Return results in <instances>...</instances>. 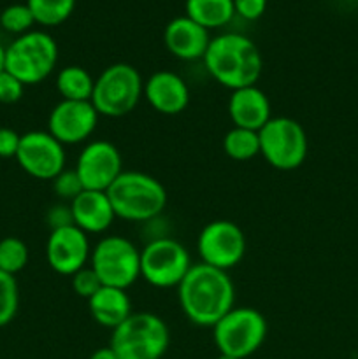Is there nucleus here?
I'll return each mask as SVG.
<instances>
[{"label":"nucleus","instance_id":"obj_1","mask_svg":"<svg viewBox=\"0 0 358 359\" xmlns=\"http://www.w3.org/2000/svg\"><path fill=\"white\" fill-rule=\"evenodd\" d=\"M175 290L185 318L200 328H213L235 307V284L230 273L206 263H195Z\"/></svg>","mask_w":358,"mask_h":359},{"label":"nucleus","instance_id":"obj_2","mask_svg":"<svg viewBox=\"0 0 358 359\" xmlns=\"http://www.w3.org/2000/svg\"><path fill=\"white\" fill-rule=\"evenodd\" d=\"M202 62L209 76L230 91L255 86L263 72L258 46L246 35L234 32L211 39Z\"/></svg>","mask_w":358,"mask_h":359},{"label":"nucleus","instance_id":"obj_3","mask_svg":"<svg viewBox=\"0 0 358 359\" xmlns=\"http://www.w3.org/2000/svg\"><path fill=\"white\" fill-rule=\"evenodd\" d=\"M116 217L130 223H151L167 207V189L146 172L123 170L107 189Z\"/></svg>","mask_w":358,"mask_h":359},{"label":"nucleus","instance_id":"obj_4","mask_svg":"<svg viewBox=\"0 0 358 359\" xmlns=\"http://www.w3.org/2000/svg\"><path fill=\"white\" fill-rule=\"evenodd\" d=\"M171 344L168 326L153 312H132L112 330L109 347L118 359H161Z\"/></svg>","mask_w":358,"mask_h":359},{"label":"nucleus","instance_id":"obj_5","mask_svg":"<svg viewBox=\"0 0 358 359\" xmlns=\"http://www.w3.org/2000/svg\"><path fill=\"white\" fill-rule=\"evenodd\" d=\"M144 98V79L130 63H112L95 77L91 104L98 116L123 118Z\"/></svg>","mask_w":358,"mask_h":359},{"label":"nucleus","instance_id":"obj_6","mask_svg":"<svg viewBox=\"0 0 358 359\" xmlns=\"http://www.w3.org/2000/svg\"><path fill=\"white\" fill-rule=\"evenodd\" d=\"M267 332V319L258 309L235 305L213 326V342L220 354L246 359L265 344Z\"/></svg>","mask_w":358,"mask_h":359},{"label":"nucleus","instance_id":"obj_7","mask_svg":"<svg viewBox=\"0 0 358 359\" xmlns=\"http://www.w3.org/2000/svg\"><path fill=\"white\" fill-rule=\"evenodd\" d=\"M58 44L42 30H30L14 39L6 48V70L25 86L48 79L58 63Z\"/></svg>","mask_w":358,"mask_h":359},{"label":"nucleus","instance_id":"obj_8","mask_svg":"<svg viewBox=\"0 0 358 359\" xmlns=\"http://www.w3.org/2000/svg\"><path fill=\"white\" fill-rule=\"evenodd\" d=\"M90 266L102 286L128 290L140 279V249L121 235H105L91 248Z\"/></svg>","mask_w":358,"mask_h":359},{"label":"nucleus","instance_id":"obj_9","mask_svg":"<svg viewBox=\"0 0 358 359\" xmlns=\"http://www.w3.org/2000/svg\"><path fill=\"white\" fill-rule=\"evenodd\" d=\"M192 266L190 251L172 237H154L140 249V279L157 290L178 287Z\"/></svg>","mask_w":358,"mask_h":359},{"label":"nucleus","instance_id":"obj_10","mask_svg":"<svg viewBox=\"0 0 358 359\" xmlns=\"http://www.w3.org/2000/svg\"><path fill=\"white\" fill-rule=\"evenodd\" d=\"M260 154L276 170L290 172L300 167L309 153V139L304 126L293 118L277 116L258 132Z\"/></svg>","mask_w":358,"mask_h":359},{"label":"nucleus","instance_id":"obj_11","mask_svg":"<svg viewBox=\"0 0 358 359\" xmlns=\"http://www.w3.org/2000/svg\"><path fill=\"white\" fill-rule=\"evenodd\" d=\"M246 242L244 231L230 219H214L200 230L197 237V251L200 263L214 269L230 272L244 259Z\"/></svg>","mask_w":358,"mask_h":359},{"label":"nucleus","instance_id":"obj_12","mask_svg":"<svg viewBox=\"0 0 358 359\" xmlns=\"http://www.w3.org/2000/svg\"><path fill=\"white\" fill-rule=\"evenodd\" d=\"M14 160L25 174L39 181H53L67 168L65 146L58 142L48 130H32L23 133Z\"/></svg>","mask_w":358,"mask_h":359},{"label":"nucleus","instance_id":"obj_13","mask_svg":"<svg viewBox=\"0 0 358 359\" xmlns=\"http://www.w3.org/2000/svg\"><path fill=\"white\" fill-rule=\"evenodd\" d=\"M74 170L79 175L84 189L107 191L121 175L123 156L118 147L104 139L88 142L76 161Z\"/></svg>","mask_w":358,"mask_h":359},{"label":"nucleus","instance_id":"obj_14","mask_svg":"<svg viewBox=\"0 0 358 359\" xmlns=\"http://www.w3.org/2000/svg\"><path fill=\"white\" fill-rule=\"evenodd\" d=\"M90 235L76 224L56 228L49 231L46 241V262L58 276L72 277L81 269L90 265Z\"/></svg>","mask_w":358,"mask_h":359},{"label":"nucleus","instance_id":"obj_15","mask_svg":"<svg viewBox=\"0 0 358 359\" xmlns=\"http://www.w3.org/2000/svg\"><path fill=\"white\" fill-rule=\"evenodd\" d=\"M98 118L90 100H60L48 116V132L63 146H76L93 135Z\"/></svg>","mask_w":358,"mask_h":359},{"label":"nucleus","instance_id":"obj_16","mask_svg":"<svg viewBox=\"0 0 358 359\" xmlns=\"http://www.w3.org/2000/svg\"><path fill=\"white\" fill-rule=\"evenodd\" d=\"M144 98L164 116H178L188 107L190 88L179 74L158 70L144 81Z\"/></svg>","mask_w":358,"mask_h":359},{"label":"nucleus","instance_id":"obj_17","mask_svg":"<svg viewBox=\"0 0 358 359\" xmlns=\"http://www.w3.org/2000/svg\"><path fill=\"white\" fill-rule=\"evenodd\" d=\"M209 30L200 27L188 16H178L167 23L164 30V44L174 58L183 62L202 60L211 42Z\"/></svg>","mask_w":358,"mask_h":359},{"label":"nucleus","instance_id":"obj_18","mask_svg":"<svg viewBox=\"0 0 358 359\" xmlns=\"http://www.w3.org/2000/svg\"><path fill=\"white\" fill-rule=\"evenodd\" d=\"M227 111L234 126L255 130V132H260L272 118L269 97L256 84L232 91Z\"/></svg>","mask_w":358,"mask_h":359},{"label":"nucleus","instance_id":"obj_19","mask_svg":"<svg viewBox=\"0 0 358 359\" xmlns=\"http://www.w3.org/2000/svg\"><path fill=\"white\" fill-rule=\"evenodd\" d=\"M69 205L72 212V223L86 235L105 233L116 219L114 209L105 191L84 189Z\"/></svg>","mask_w":358,"mask_h":359},{"label":"nucleus","instance_id":"obj_20","mask_svg":"<svg viewBox=\"0 0 358 359\" xmlns=\"http://www.w3.org/2000/svg\"><path fill=\"white\" fill-rule=\"evenodd\" d=\"M88 311L97 325L112 332L132 316V300L126 290L102 286L88 300Z\"/></svg>","mask_w":358,"mask_h":359},{"label":"nucleus","instance_id":"obj_21","mask_svg":"<svg viewBox=\"0 0 358 359\" xmlns=\"http://www.w3.org/2000/svg\"><path fill=\"white\" fill-rule=\"evenodd\" d=\"M185 11L190 20L206 30L225 27L235 16L234 0H186Z\"/></svg>","mask_w":358,"mask_h":359},{"label":"nucleus","instance_id":"obj_22","mask_svg":"<svg viewBox=\"0 0 358 359\" xmlns=\"http://www.w3.org/2000/svg\"><path fill=\"white\" fill-rule=\"evenodd\" d=\"M55 84L62 100H91L95 77L84 67L69 65L58 70Z\"/></svg>","mask_w":358,"mask_h":359},{"label":"nucleus","instance_id":"obj_23","mask_svg":"<svg viewBox=\"0 0 358 359\" xmlns=\"http://www.w3.org/2000/svg\"><path fill=\"white\" fill-rule=\"evenodd\" d=\"M223 151L230 160L249 161L260 154L258 132L232 126L223 137Z\"/></svg>","mask_w":358,"mask_h":359},{"label":"nucleus","instance_id":"obj_24","mask_svg":"<svg viewBox=\"0 0 358 359\" xmlns=\"http://www.w3.org/2000/svg\"><path fill=\"white\" fill-rule=\"evenodd\" d=\"M25 4L34 14L35 23L42 27H58L65 23L76 7V0H27Z\"/></svg>","mask_w":358,"mask_h":359},{"label":"nucleus","instance_id":"obj_25","mask_svg":"<svg viewBox=\"0 0 358 359\" xmlns=\"http://www.w3.org/2000/svg\"><path fill=\"white\" fill-rule=\"evenodd\" d=\"M30 251L28 245L18 237H4L0 241V270L16 276L28 265Z\"/></svg>","mask_w":358,"mask_h":359},{"label":"nucleus","instance_id":"obj_26","mask_svg":"<svg viewBox=\"0 0 358 359\" xmlns=\"http://www.w3.org/2000/svg\"><path fill=\"white\" fill-rule=\"evenodd\" d=\"M20 309V286L14 276L0 270V328L13 323Z\"/></svg>","mask_w":358,"mask_h":359},{"label":"nucleus","instance_id":"obj_27","mask_svg":"<svg viewBox=\"0 0 358 359\" xmlns=\"http://www.w3.org/2000/svg\"><path fill=\"white\" fill-rule=\"evenodd\" d=\"M34 25V14L28 9L27 4H11L0 13V27L18 37L30 32Z\"/></svg>","mask_w":358,"mask_h":359},{"label":"nucleus","instance_id":"obj_28","mask_svg":"<svg viewBox=\"0 0 358 359\" xmlns=\"http://www.w3.org/2000/svg\"><path fill=\"white\" fill-rule=\"evenodd\" d=\"M53 191L56 193L60 200L63 203H70L77 195L84 191L83 182H81L79 175L74 168H65V170L60 172L55 179L51 181Z\"/></svg>","mask_w":358,"mask_h":359},{"label":"nucleus","instance_id":"obj_29","mask_svg":"<svg viewBox=\"0 0 358 359\" xmlns=\"http://www.w3.org/2000/svg\"><path fill=\"white\" fill-rule=\"evenodd\" d=\"M70 286H72V291L76 293V297L88 302L98 290H100L102 283L100 279H98L97 273L93 272V269L88 265L70 277Z\"/></svg>","mask_w":358,"mask_h":359},{"label":"nucleus","instance_id":"obj_30","mask_svg":"<svg viewBox=\"0 0 358 359\" xmlns=\"http://www.w3.org/2000/svg\"><path fill=\"white\" fill-rule=\"evenodd\" d=\"M25 88L27 86L18 77H14L7 70H2L0 72V104L11 105L20 102L23 98Z\"/></svg>","mask_w":358,"mask_h":359},{"label":"nucleus","instance_id":"obj_31","mask_svg":"<svg viewBox=\"0 0 358 359\" xmlns=\"http://www.w3.org/2000/svg\"><path fill=\"white\" fill-rule=\"evenodd\" d=\"M235 16L246 21H256L267 9V0H234Z\"/></svg>","mask_w":358,"mask_h":359},{"label":"nucleus","instance_id":"obj_32","mask_svg":"<svg viewBox=\"0 0 358 359\" xmlns=\"http://www.w3.org/2000/svg\"><path fill=\"white\" fill-rule=\"evenodd\" d=\"M21 135L13 128H0V158H16L18 149H20Z\"/></svg>","mask_w":358,"mask_h":359},{"label":"nucleus","instance_id":"obj_33","mask_svg":"<svg viewBox=\"0 0 358 359\" xmlns=\"http://www.w3.org/2000/svg\"><path fill=\"white\" fill-rule=\"evenodd\" d=\"M46 221H48L49 230H56V228L69 226L72 223V212H70L69 203H58V205L51 207L46 214Z\"/></svg>","mask_w":358,"mask_h":359},{"label":"nucleus","instance_id":"obj_34","mask_svg":"<svg viewBox=\"0 0 358 359\" xmlns=\"http://www.w3.org/2000/svg\"><path fill=\"white\" fill-rule=\"evenodd\" d=\"M90 359H118V356H116L114 351L107 346V347H100V349H97L95 353H91Z\"/></svg>","mask_w":358,"mask_h":359},{"label":"nucleus","instance_id":"obj_35","mask_svg":"<svg viewBox=\"0 0 358 359\" xmlns=\"http://www.w3.org/2000/svg\"><path fill=\"white\" fill-rule=\"evenodd\" d=\"M2 70H6V48L2 46V42H0V72Z\"/></svg>","mask_w":358,"mask_h":359},{"label":"nucleus","instance_id":"obj_36","mask_svg":"<svg viewBox=\"0 0 358 359\" xmlns=\"http://www.w3.org/2000/svg\"><path fill=\"white\" fill-rule=\"evenodd\" d=\"M218 359H235V358H230V356H225V354H220V356H218Z\"/></svg>","mask_w":358,"mask_h":359}]
</instances>
